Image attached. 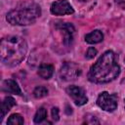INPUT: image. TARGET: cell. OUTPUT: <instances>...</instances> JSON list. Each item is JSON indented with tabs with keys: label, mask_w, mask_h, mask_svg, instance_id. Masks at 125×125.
<instances>
[{
	"label": "cell",
	"mask_w": 125,
	"mask_h": 125,
	"mask_svg": "<svg viewBox=\"0 0 125 125\" xmlns=\"http://www.w3.org/2000/svg\"><path fill=\"white\" fill-rule=\"evenodd\" d=\"M120 73L117 57L112 51H105L90 67L88 79L92 83L104 84L113 81Z\"/></svg>",
	"instance_id": "obj_1"
},
{
	"label": "cell",
	"mask_w": 125,
	"mask_h": 125,
	"mask_svg": "<svg viewBox=\"0 0 125 125\" xmlns=\"http://www.w3.org/2000/svg\"><path fill=\"white\" fill-rule=\"evenodd\" d=\"M27 53L26 41L20 36L12 35L1 40L0 58L2 62L10 67L19 65Z\"/></svg>",
	"instance_id": "obj_2"
},
{
	"label": "cell",
	"mask_w": 125,
	"mask_h": 125,
	"mask_svg": "<svg viewBox=\"0 0 125 125\" xmlns=\"http://www.w3.org/2000/svg\"><path fill=\"white\" fill-rule=\"evenodd\" d=\"M40 16L41 8L37 3L32 1H23L7 14L6 20L13 25L25 26L34 23Z\"/></svg>",
	"instance_id": "obj_3"
},
{
	"label": "cell",
	"mask_w": 125,
	"mask_h": 125,
	"mask_svg": "<svg viewBox=\"0 0 125 125\" xmlns=\"http://www.w3.org/2000/svg\"><path fill=\"white\" fill-rule=\"evenodd\" d=\"M118 98L115 94H109L108 92H102L97 99V105L104 111L112 112L117 108Z\"/></svg>",
	"instance_id": "obj_4"
},
{
	"label": "cell",
	"mask_w": 125,
	"mask_h": 125,
	"mask_svg": "<svg viewBox=\"0 0 125 125\" xmlns=\"http://www.w3.org/2000/svg\"><path fill=\"white\" fill-rule=\"evenodd\" d=\"M59 74L62 80L71 81V80H75L81 75V69L78 66V64H76L75 62H67L61 66Z\"/></svg>",
	"instance_id": "obj_5"
},
{
	"label": "cell",
	"mask_w": 125,
	"mask_h": 125,
	"mask_svg": "<svg viewBox=\"0 0 125 125\" xmlns=\"http://www.w3.org/2000/svg\"><path fill=\"white\" fill-rule=\"evenodd\" d=\"M65 92L72 99L74 104L78 106H81V105L87 104V102H88V98L86 96L85 91L78 86L70 85L65 89Z\"/></svg>",
	"instance_id": "obj_6"
},
{
	"label": "cell",
	"mask_w": 125,
	"mask_h": 125,
	"mask_svg": "<svg viewBox=\"0 0 125 125\" xmlns=\"http://www.w3.org/2000/svg\"><path fill=\"white\" fill-rule=\"evenodd\" d=\"M50 12L55 16H65L74 13V9L67 0H58L52 3Z\"/></svg>",
	"instance_id": "obj_7"
},
{
	"label": "cell",
	"mask_w": 125,
	"mask_h": 125,
	"mask_svg": "<svg viewBox=\"0 0 125 125\" xmlns=\"http://www.w3.org/2000/svg\"><path fill=\"white\" fill-rule=\"evenodd\" d=\"M57 28L59 30L62 31V35H63V43L66 46L71 45L72 41H73V34H74V26L71 23L68 22H60L57 25Z\"/></svg>",
	"instance_id": "obj_8"
},
{
	"label": "cell",
	"mask_w": 125,
	"mask_h": 125,
	"mask_svg": "<svg viewBox=\"0 0 125 125\" xmlns=\"http://www.w3.org/2000/svg\"><path fill=\"white\" fill-rule=\"evenodd\" d=\"M2 90L6 93H11L15 95H21V90L19 84L13 79H6L2 83Z\"/></svg>",
	"instance_id": "obj_9"
},
{
	"label": "cell",
	"mask_w": 125,
	"mask_h": 125,
	"mask_svg": "<svg viewBox=\"0 0 125 125\" xmlns=\"http://www.w3.org/2000/svg\"><path fill=\"white\" fill-rule=\"evenodd\" d=\"M16 105V101L13 97H5L4 100L2 101L1 103V108H0V111H1V114H0V119L3 120V118L5 117V115L8 113V111L11 110V108L13 106Z\"/></svg>",
	"instance_id": "obj_10"
},
{
	"label": "cell",
	"mask_w": 125,
	"mask_h": 125,
	"mask_svg": "<svg viewBox=\"0 0 125 125\" xmlns=\"http://www.w3.org/2000/svg\"><path fill=\"white\" fill-rule=\"evenodd\" d=\"M104 40V34L101 30H94L85 35V41L88 44H98Z\"/></svg>",
	"instance_id": "obj_11"
},
{
	"label": "cell",
	"mask_w": 125,
	"mask_h": 125,
	"mask_svg": "<svg viewBox=\"0 0 125 125\" xmlns=\"http://www.w3.org/2000/svg\"><path fill=\"white\" fill-rule=\"evenodd\" d=\"M54 73V66L52 64H41L38 68V75L43 79H50Z\"/></svg>",
	"instance_id": "obj_12"
},
{
	"label": "cell",
	"mask_w": 125,
	"mask_h": 125,
	"mask_svg": "<svg viewBox=\"0 0 125 125\" xmlns=\"http://www.w3.org/2000/svg\"><path fill=\"white\" fill-rule=\"evenodd\" d=\"M23 122V117L20 113H13L7 120V124L9 125H22Z\"/></svg>",
	"instance_id": "obj_13"
},
{
	"label": "cell",
	"mask_w": 125,
	"mask_h": 125,
	"mask_svg": "<svg viewBox=\"0 0 125 125\" xmlns=\"http://www.w3.org/2000/svg\"><path fill=\"white\" fill-rule=\"evenodd\" d=\"M47 117V110L44 108V107H39L33 117V121L34 123H41L43 122Z\"/></svg>",
	"instance_id": "obj_14"
},
{
	"label": "cell",
	"mask_w": 125,
	"mask_h": 125,
	"mask_svg": "<svg viewBox=\"0 0 125 125\" xmlns=\"http://www.w3.org/2000/svg\"><path fill=\"white\" fill-rule=\"evenodd\" d=\"M48 95V89L44 86H37L34 91H33V96L36 98V99H41V98H44Z\"/></svg>",
	"instance_id": "obj_15"
},
{
	"label": "cell",
	"mask_w": 125,
	"mask_h": 125,
	"mask_svg": "<svg viewBox=\"0 0 125 125\" xmlns=\"http://www.w3.org/2000/svg\"><path fill=\"white\" fill-rule=\"evenodd\" d=\"M97 53H98L97 49H95L94 47H89L88 50H87V52H86L85 58H86L87 60H91V59H93V58L97 55Z\"/></svg>",
	"instance_id": "obj_16"
},
{
	"label": "cell",
	"mask_w": 125,
	"mask_h": 125,
	"mask_svg": "<svg viewBox=\"0 0 125 125\" xmlns=\"http://www.w3.org/2000/svg\"><path fill=\"white\" fill-rule=\"evenodd\" d=\"M51 115H52V118L53 120L55 121H58L60 119V113H59V108L58 107H53L52 110H51Z\"/></svg>",
	"instance_id": "obj_17"
},
{
	"label": "cell",
	"mask_w": 125,
	"mask_h": 125,
	"mask_svg": "<svg viewBox=\"0 0 125 125\" xmlns=\"http://www.w3.org/2000/svg\"><path fill=\"white\" fill-rule=\"evenodd\" d=\"M124 107H125V99H124Z\"/></svg>",
	"instance_id": "obj_18"
}]
</instances>
